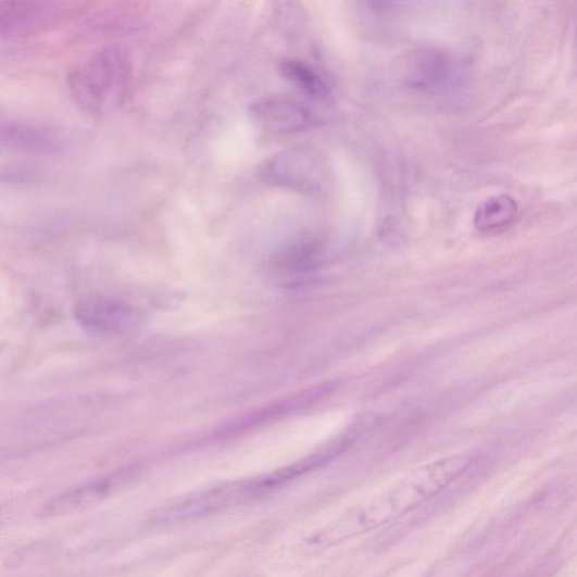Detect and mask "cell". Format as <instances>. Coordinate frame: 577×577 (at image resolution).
Wrapping results in <instances>:
<instances>
[{"label": "cell", "instance_id": "6da1fadb", "mask_svg": "<svg viewBox=\"0 0 577 577\" xmlns=\"http://www.w3.org/2000/svg\"><path fill=\"white\" fill-rule=\"evenodd\" d=\"M473 462V455L463 452L422 465L372 501L352 507L308 541L326 549L397 522L443 492Z\"/></svg>", "mask_w": 577, "mask_h": 577}, {"label": "cell", "instance_id": "7a4b0ae2", "mask_svg": "<svg viewBox=\"0 0 577 577\" xmlns=\"http://www.w3.org/2000/svg\"><path fill=\"white\" fill-rule=\"evenodd\" d=\"M133 81V62L124 48L110 46L71 68L67 85L74 101L89 114L105 116L123 105Z\"/></svg>", "mask_w": 577, "mask_h": 577}, {"label": "cell", "instance_id": "3957f363", "mask_svg": "<svg viewBox=\"0 0 577 577\" xmlns=\"http://www.w3.org/2000/svg\"><path fill=\"white\" fill-rule=\"evenodd\" d=\"M263 175L272 184L313 192L321 190L325 184L326 171L313 151L292 149L268 162Z\"/></svg>", "mask_w": 577, "mask_h": 577}, {"label": "cell", "instance_id": "277c9868", "mask_svg": "<svg viewBox=\"0 0 577 577\" xmlns=\"http://www.w3.org/2000/svg\"><path fill=\"white\" fill-rule=\"evenodd\" d=\"M405 76L413 88L443 90L457 86L463 79L464 71L450 54L436 49H424L411 54Z\"/></svg>", "mask_w": 577, "mask_h": 577}, {"label": "cell", "instance_id": "5b68a950", "mask_svg": "<svg viewBox=\"0 0 577 577\" xmlns=\"http://www.w3.org/2000/svg\"><path fill=\"white\" fill-rule=\"evenodd\" d=\"M254 125L264 131L291 135L308 131L317 125L314 113L299 102L287 99H266L250 108Z\"/></svg>", "mask_w": 577, "mask_h": 577}, {"label": "cell", "instance_id": "8992f818", "mask_svg": "<svg viewBox=\"0 0 577 577\" xmlns=\"http://www.w3.org/2000/svg\"><path fill=\"white\" fill-rule=\"evenodd\" d=\"M70 11L66 4L50 2H3L0 4V34L21 37L37 33Z\"/></svg>", "mask_w": 577, "mask_h": 577}, {"label": "cell", "instance_id": "52a82bcc", "mask_svg": "<svg viewBox=\"0 0 577 577\" xmlns=\"http://www.w3.org/2000/svg\"><path fill=\"white\" fill-rule=\"evenodd\" d=\"M127 480L126 474H116L76 486L45 503L40 514L50 518L93 506L113 496Z\"/></svg>", "mask_w": 577, "mask_h": 577}, {"label": "cell", "instance_id": "ba28073f", "mask_svg": "<svg viewBox=\"0 0 577 577\" xmlns=\"http://www.w3.org/2000/svg\"><path fill=\"white\" fill-rule=\"evenodd\" d=\"M2 143L9 149L28 154H53L62 148V141L54 131L21 121H3Z\"/></svg>", "mask_w": 577, "mask_h": 577}, {"label": "cell", "instance_id": "9c48e42d", "mask_svg": "<svg viewBox=\"0 0 577 577\" xmlns=\"http://www.w3.org/2000/svg\"><path fill=\"white\" fill-rule=\"evenodd\" d=\"M518 217V203L509 195H499L478 206L474 225L480 233H497L513 225Z\"/></svg>", "mask_w": 577, "mask_h": 577}, {"label": "cell", "instance_id": "30bf717a", "mask_svg": "<svg viewBox=\"0 0 577 577\" xmlns=\"http://www.w3.org/2000/svg\"><path fill=\"white\" fill-rule=\"evenodd\" d=\"M321 252L322 249L314 239H299L279 253L273 266L281 277L305 276L317 265Z\"/></svg>", "mask_w": 577, "mask_h": 577}, {"label": "cell", "instance_id": "8fae6325", "mask_svg": "<svg viewBox=\"0 0 577 577\" xmlns=\"http://www.w3.org/2000/svg\"><path fill=\"white\" fill-rule=\"evenodd\" d=\"M284 77L301 93L315 100H326L330 89L323 77L305 63L288 60L281 65Z\"/></svg>", "mask_w": 577, "mask_h": 577}, {"label": "cell", "instance_id": "7c38bea8", "mask_svg": "<svg viewBox=\"0 0 577 577\" xmlns=\"http://www.w3.org/2000/svg\"><path fill=\"white\" fill-rule=\"evenodd\" d=\"M80 314L83 322L97 330L118 329L128 319V312L125 308L101 300L86 303Z\"/></svg>", "mask_w": 577, "mask_h": 577}]
</instances>
